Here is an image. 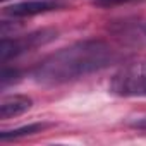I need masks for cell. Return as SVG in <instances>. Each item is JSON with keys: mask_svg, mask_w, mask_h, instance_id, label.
Masks as SVG:
<instances>
[{"mask_svg": "<svg viewBox=\"0 0 146 146\" xmlns=\"http://www.w3.org/2000/svg\"><path fill=\"white\" fill-rule=\"evenodd\" d=\"M2 2H7V0H2Z\"/></svg>", "mask_w": 146, "mask_h": 146, "instance_id": "obj_10", "label": "cell"}, {"mask_svg": "<svg viewBox=\"0 0 146 146\" xmlns=\"http://www.w3.org/2000/svg\"><path fill=\"white\" fill-rule=\"evenodd\" d=\"M113 33L129 45H146V19L119 23Z\"/></svg>", "mask_w": 146, "mask_h": 146, "instance_id": "obj_5", "label": "cell"}, {"mask_svg": "<svg viewBox=\"0 0 146 146\" xmlns=\"http://www.w3.org/2000/svg\"><path fill=\"white\" fill-rule=\"evenodd\" d=\"M45 127H46V124L36 122V124H28V125L12 129V131H4V132H0V141L7 143L11 139H19V137H24V136H31V134H36V132H41Z\"/></svg>", "mask_w": 146, "mask_h": 146, "instance_id": "obj_7", "label": "cell"}, {"mask_svg": "<svg viewBox=\"0 0 146 146\" xmlns=\"http://www.w3.org/2000/svg\"><path fill=\"white\" fill-rule=\"evenodd\" d=\"M131 125H132V127H136V129H144V131H146V117H141V119L134 120Z\"/></svg>", "mask_w": 146, "mask_h": 146, "instance_id": "obj_9", "label": "cell"}, {"mask_svg": "<svg viewBox=\"0 0 146 146\" xmlns=\"http://www.w3.org/2000/svg\"><path fill=\"white\" fill-rule=\"evenodd\" d=\"M119 58L117 50L103 40H83L45 57L35 69L33 78L41 84H64L112 65Z\"/></svg>", "mask_w": 146, "mask_h": 146, "instance_id": "obj_1", "label": "cell"}, {"mask_svg": "<svg viewBox=\"0 0 146 146\" xmlns=\"http://www.w3.org/2000/svg\"><path fill=\"white\" fill-rule=\"evenodd\" d=\"M33 107V100L26 95H9L0 102V119H12L23 115Z\"/></svg>", "mask_w": 146, "mask_h": 146, "instance_id": "obj_6", "label": "cell"}, {"mask_svg": "<svg viewBox=\"0 0 146 146\" xmlns=\"http://www.w3.org/2000/svg\"><path fill=\"white\" fill-rule=\"evenodd\" d=\"M64 7H65V2H62V0H28V2L14 4L12 7H7L5 12L12 17L24 19V17H31V16L58 11Z\"/></svg>", "mask_w": 146, "mask_h": 146, "instance_id": "obj_4", "label": "cell"}, {"mask_svg": "<svg viewBox=\"0 0 146 146\" xmlns=\"http://www.w3.org/2000/svg\"><path fill=\"white\" fill-rule=\"evenodd\" d=\"M55 36H57V31L53 29H40L29 35L16 36V38L4 36L2 41H0V62L7 64L11 58H16L23 53H28L35 48H40L50 43Z\"/></svg>", "mask_w": 146, "mask_h": 146, "instance_id": "obj_3", "label": "cell"}, {"mask_svg": "<svg viewBox=\"0 0 146 146\" xmlns=\"http://www.w3.org/2000/svg\"><path fill=\"white\" fill-rule=\"evenodd\" d=\"M110 93L122 98L146 96V58L122 65L110 79Z\"/></svg>", "mask_w": 146, "mask_h": 146, "instance_id": "obj_2", "label": "cell"}, {"mask_svg": "<svg viewBox=\"0 0 146 146\" xmlns=\"http://www.w3.org/2000/svg\"><path fill=\"white\" fill-rule=\"evenodd\" d=\"M125 2H131V0H96L98 5H117V4H125Z\"/></svg>", "mask_w": 146, "mask_h": 146, "instance_id": "obj_8", "label": "cell"}]
</instances>
